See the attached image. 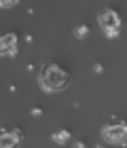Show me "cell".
Here are the masks:
<instances>
[{"label": "cell", "mask_w": 127, "mask_h": 148, "mask_svg": "<svg viewBox=\"0 0 127 148\" xmlns=\"http://www.w3.org/2000/svg\"><path fill=\"white\" fill-rule=\"evenodd\" d=\"M38 83H41V87L47 93H55V91H62V89L68 87L70 74L66 72L62 66L49 64V66H45L41 70V74H38Z\"/></svg>", "instance_id": "cell-1"}, {"label": "cell", "mask_w": 127, "mask_h": 148, "mask_svg": "<svg viewBox=\"0 0 127 148\" xmlns=\"http://www.w3.org/2000/svg\"><path fill=\"white\" fill-rule=\"evenodd\" d=\"M102 140L104 144H110V146H123L125 140H127V125L125 123H119V125H106L102 129Z\"/></svg>", "instance_id": "cell-2"}, {"label": "cell", "mask_w": 127, "mask_h": 148, "mask_svg": "<svg viewBox=\"0 0 127 148\" xmlns=\"http://www.w3.org/2000/svg\"><path fill=\"white\" fill-rule=\"evenodd\" d=\"M97 23L102 25L104 34H106V32H112V30L121 32V17H119V13L115 9H104L97 15Z\"/></svg>", "instance_id": "cell-3"}, {"label": "cell", "mask_w": 127, "mask_h": 148, "mask_svg": "<svg viewBox=\"0 0 127 148\" xmlns=\"http://www.w3.org/2000/svg\"><path fill=\"white\" fill-rule=\"evenodd\" d=\"M0 51H2V57H15L17 55V34H4L0 38Z\"/></svg>", "instance_id": "cell-4"}, {"label": "cell", "mask_w": 127, "mask_h": 148, "mask_svg": "<svg viewBox=\"0 0 127 148\" xmlns=\"http://www.w3.org/2000/svg\"><path fill=\"white\" fill-rule=\"evenodd\" d=\"M21 131L19 129H13V131H9V129H4L2 131V138H0V148H17L19 146V142H21Z\"/></svg>", "instance_id": "cell-5"}, {"label": "cell", "mask_w": 127, "mask_h": 148, "mask_svg": "<svg viewBox=\"0 0 127 148\" xmlns=\"http://www.w3.org/2000/svg\"><path fill=\"white\" fill-rule=\"evenodd\" d=\"M51 140H53V142H55V144H68L70 142V131H66V129H62V131H55V133H53V136H51Z\"/></svg>", "instance_id": "cell-6"}, {"label": "cell", "mask_w": 127, "mask_h": 148, "mask_svg": "<svg viewBox=\"0 0 127 148\" xmlns=\"http://www.w3.org/2000/svg\"><path fill=\"white\" fill-rule=\"evenodd\" d=\"M74 36H76V38H81V40L87 38V36H89V28H87L85 23H81V25H78V28L74 30Z\"/></svg>", "instance_id": "cell-7"}, {"label": "cell", "mask_w": 127, "mask_h": 148, "mask_svg": "<svg viewBox=\"0 0 127 148\" xmlns=\"http://www.w3.org/2000/svg\"><path fill=\"white\" fill-rule=\"evenodd\" d=\"M19 0H0V4H2V9H11V6H15Z\"/></svg>", "instance_id": "cell-8"}, {"label": "cell", "mask_w": 127, "mask_h": 148, "mask_svg": "<svg viewBox=\"0 0 127 148\" xmlns=\"http://www.w3.org/2000/svg\"><path fill=\"white\" fill-rule=\"evenodd\" d=\"M32 114H34V116H41L43 110H41V108H32Z\"/></svg>", "instance_id": "cell-9"}, {"label": "cell", "mask_w": 127, "mask_h": 148, "mask_svg": "<svg viewBox=\"0 0 127 148\" xmlns=\"http://www.w3.org/2000/svg\"><path fill=\"white\" fill-rule=\"evenodd\" d=\"M74 148H87V146H85L83 142H76V144H74Z\"/></svg>", "instance_id": "cell-10"}, {"label": "cell", "mask_w": 127, "mask_h": 148, "mask_svg": "<svg viewBox=\"0 0 127 148\" xmlns=\"http://www.w3.org/2000/svg\"><path fill=\"white\" fill-rule=\"evenodd\" d=\"M97 148H108V146H104V144H97Z\"/></svg>", "instance_id": "cell-11"}]
</instances>
